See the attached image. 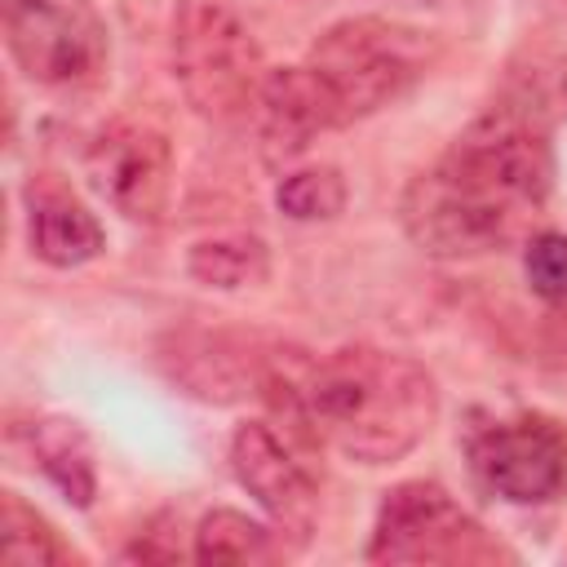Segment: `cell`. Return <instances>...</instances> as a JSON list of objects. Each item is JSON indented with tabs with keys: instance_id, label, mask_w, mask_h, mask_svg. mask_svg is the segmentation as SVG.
I'll use <instances>...</instances> for the list:
<instances>
[{
	"instance_id": "5b68a950",
	"label": "cell",
	"mask_w": 567,
	"mask_h": 567,
	"mask_svg": "<svg viewBox=\"0 0 567 567\" xmlns=\"http://www.w3.org/2000/svg\"><path fill=\"white\" fill-rule=\"evenodd\" d=\"M505 549L425 478L399 483L377 509L368 563H496Z\"/></svg>"
},
{
	"instance_id": "e0dca14e",
	"label": "cell",
	"mask_w": 567,
	"mask_h": 567,
	"mask_svg": "<svg viewBox=\"0 0 567 567\" xmlns=\"http://www.w3.org/2000/svg\"><path fill=\"white\" fill-rule=\"evenodd\" d=\"M275 204L292 221H328V217H337L346 208V177L332 164L288 173L279 182V190H275Z\"/></svg>"
},
{
	"instance_id": "52a82bcc",
	"label": "cell",
	"mask_w": 567,
	"mask_h": 567,
	"mask_svg": "<svg viewBox=\"0 0 567 567\" xmlns=\"http://www.w3.org/2000/svg\"><path fill=\"white\" fill-rule=\"evenodd\" d=\"M470 461L483 487L509 505H540L567 487V434L536 412L478 430Z\"/></svg>"
},
{
	"instance_id": "8992f818",
	"label": "cell",
	"mask_w": 567,
	"mask_h": 567,
	"mask_svg": "<svg viewBox=\"0 0 567 567\" xmlns=\"http://www.w3.org/2000/svg\"><path fill=\"white\" fill-rule=\"evenodd\" d=\"M4 40L35 84H84L106 62V22L93 0H4Z\"/></svg>"
},
{
	"instance_id": "ffe728a7",
	"label": "cell",
	"mask_w": 567,
	"mask_h": 567,
	"mask_svg": "<svg viewBox=\"0 0 567 567\" xmlns=\"http://www.w3.org/2000/svg\"><path fill=\"white\" fill-rule=\"evenodd\" d=\"M558 4H567V0H558Z\"/></svg>"
},
{
	"instance_id": "ba28073f",
	"label": "cell",
	"mask_w": 567,
	"mask_h": 567,
	"mask_svg": "<svg viewBox=\"0 0 567 567\" xmlns=\"http://www.w3.org/2000/svg\"><path fill=\"white\" fill-rule=\"evenodd\" d=\"M89 186L128 221H159L173 190L168 137L137 120L106 124L84 151Z\"/></svg>"
},
{
	"instance_id": "9c48e42d",
	"label": "cell",
	"mask_w": 567,
	"mask_h": 567,
	"mask_svg": "<svg viewBox=\"0 0 567 567\" xmlns=\"http://www.w3.org/2000/svg\"><path fill=\"white\" fill-rule=\"evenodd\" d=\"M230 470H235L239 487L248 496H257V505L270 514V523L284 536H292L297 545L310 540L315 518H319V492H315L310 474L301 470V461L284 447V439L270 425L248 421L235 430Z\"/></svg>"
},
{
	"instance_id": "6da1fadb",
	"label": "cell",
	"mask_w": 567,
	"mask_h": 567,
	"mask_svg": "<svg viewBox=\"0 0 567 567\" xmlns=\"http://www.w3.org/2000/svg\"><path fill=\"white\" fill-rule=\"evenodd\" d=\"M549 182L545 115L527 102H501L408 182L399 221L430 257H474L505 244L545 204Z\"/></svg>"
},
{
	"instance_id": "30bf717a",
	"label": "cell",
	"mask_w": 567,
	"mask_h": 567,
	"mask_svg": "<svg viewBox=\"0 0 567 567\" xmlns=\"http://www.w3.org/2000/svg\"><path fill=\"white\" fill-rule=\"evenodd\" d=\"M252 111H257V137H261L266 159H292L319 133L341 128V115L310 62L266 71V84Z\"/></svg>"
},
{
	"instance_id": "8fae6325",
	"label": "cell",
	"mask_w": 567,
	"mask_h": 567,
	"mask_svg": "<svg viewBox=\"0 0 567 567\" xmlns=\"http://www.w3.org/2000/svg\"><path fill=\"white\" fill-rule=\"evenodd\" d=\"M27 235H31V252L58 270L84 266L106 248L102 221L58 182L27 186Z\"/></svg>"
},
{
	"instance_id": "ac0fdd59",
	"label": "cell",
	"mask_w": 567,
	"mask_h": 567,
	"mask_svg": "<svg viewBox=\"0 0 567 567\" xmlns=\"http://www.w3.org/2000/svg\"><path fill=\"white\" fill-rule=\"evenodd\" d=\"M523 275L540 301H567V235L540 230L523 248Z\"/></svg>"
},
{
	"instance_id": "d6986e66",
	"label": "cell",
	"mask_w": 567,
	"mask_h": 567,
	"mask_svg": "<svg viewBox=\"0 0 567 567\" xmlns=\"http://www.w3.org/2000/svg\"><path fill=\"white\" fill-rule=\"evenodd\" d=\"M563 97H567V75H563Z\"/></svg>"
},
{
	"instance_id": "9a60e30c",
	"label": "cell",
	"mask_w": 567,
	"mask_h": 567,
	"mask_svg": "<svg viewBox=\"0 0 567 567\" xmlns=\"http://www.w3.org/2000/svg\"><path fill=\"white\" fill-rule=\"evenodd\" d=\"M0 554L4 563H18V567H53L75 558V549L18 492H4L0 501Z\"/></svg>"
},
{
	"instance_id": "277c9868",
	"label": "cell",
	"mask_w": 567,
	"mask_h": 567,
	"mask_svg": "<svg viewBox=\"0 0 567 567\" xmlns=\"http://www.w3.org/2000/svg\"><path fill=\"white\" fill-rule=\"evenodd\" d=\"M173 75L186 102L208 120H239L257 106L266 62L226 0H177L173 18Z\"/></svg>"
},
{
	"instance_id": "7a4b0ae2",
	"label": "cell",
	"mask_w": 567,
	"mask_h": 567,
	"mask_svg": "<svg viewBox=\"0 0 567 567\" xmlns=\"http://www.w3.org/2000/svg\"><path fill=\"white\" fill-rule=\"evenodd\" d=\"M292 416L332 452L359 465H390L408 456L439 416L434 377L394 350L346 346L284 381Z\"/></svg>"
},
{
	"instance_id": "3957f363",
	"label": "cell",
	"mask_w": 567,
	"mask_h": 567,
	"mask_svg": "<svg viewBox=\"0 0 567 567\" xmlns=\"http://www.w3.org/2000/svg\"><path fill=\"white\" fill-rule=\"evenodd\" d=\"M306 62L323 80L341 124H354L425 75L430 40L390 18H346L315 40Z\"/></svg>"
},
{
	"instance_id": "4fadbf2b",
	"label": "cell",
	"mask_w": 567,
	"mask_h": 567,
	"mask_svg": "<svg viewBox=\"0 0 567 567\" xmlns=\"http://www.w3.org/2000/svg\"><path fill=\"white\" fill-rule=\"evenodd\" d=\"M27 439H31V456L44 470V478L75 509H89L93 496H97V470H93L89 434L66 416H40V421H31Z\"/></svg>"
},
{
	"instance_id": "2e32d148",
	"label": "cell",
	"mask_w": 567,
	"mask_h": 567,
	"mask_svg": "<svg viewBox=\"0 0 567 567\" xmlns=\"http://www.w3.org/2000/svg\"><path fill=\"white\" fill-rule=\"evenodd\" d=\"M270 554H275L270 532L239 509H213L195 527V558L199 563H261Z\"/></svg>"
},
{
	"instance_id": "5bb4252c",
	"label": "cell",
	"mask_w": 567,
	"mask_h": 567,
	"mask_svg": "<svg viewBox=\"0 0 567 567\" xmlns=\"http://www.w3.org/2000/svg\"><path fill=\"white\" fill-rule=\"evenodd\" d=\"M186 270L195 284L204 288H221V292H235V288H252L266 279L270 270V252L257 235H213V239H199L190 244V257H186Z\"/></svg>"
},
{
	"instance_id": "7c38bea8",
	"label": "cell",
	"mask_w": 567,
	"mask_h": 567,
	"mask_svg": "<svg viewBox=\"0 0 567 567\" xmlns=\"http://www.w3.org/2000/svg\"><path fill=\"white\" fill-rule=\"evenodd\" d=\"M164 363L173 368V381H182L195 399L208 403H230L257 381V363L230 350L226 337H208V332L177 337V350L164 354Z\"/></svg>"
}]
</instances>
